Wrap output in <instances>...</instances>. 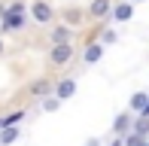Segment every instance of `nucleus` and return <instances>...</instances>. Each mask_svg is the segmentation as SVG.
<instances>
[{"label": "nucleus", "instance_id": "nucleus-20", "mask_svg": "<svg viewBox=\"0 0 149 146\" xmlns=\"http://www.w3.org/2000/svg\"><path fill=\"white\" fill-rule=\"evenodd\" d=\"M140 116H146V119H149V104H146V110H143V113H140Z\"/></svg>", "mask_w": 149, "mask_h": 146}, {"label": "nucleus", "instance_id": "nucleus-13", "mask_svg": "<svg viewBox=\"0 0 149 146\" xmlns=\"http://www.w3.org/2000/svg\"><path fill=\"white\" fill-rule=\"evenodd\" d=\"M131 134L143 137V140L149 137V119H146V116H137V119H134V122H131Z\"/></svg>", "mask_w": 149, "mask_h": 146}, {"label": "nucleus", "instance_id": "nucleus-18", "mask_svg": "<svg viewBox=\"0 0 149 146\" xmlns=\"http://www.w3.org/2000/svg\"><path fill=\"white\" fill-rule=\"evenodd\" d=\"M110 146H122V137H116V140H113V143H110Z\"/></svg>", "mask_w": 149, "mask_h": 146}, {"label": "nucleus", "instance_id": "nucleus-12", "mask_svg": "<svg viewBox=\"0 0 149 146\" xmlns=\"http://www.w3.org/2000/svg\"><path fill=\"white\" fill-rule=\"evenodd\" d=\"M146 104H149V91H134L131 95V113H143L146 110Z\"/></svg>", "mask_w": 149, "mask_h": 146}, {"label": "nucleus", "instance_id": "nucleus-16", "mask_svg": "<svg viewBox=\"0 0 149 146\" xmlns=\"http://www.w3.org/2000/svg\"><path fill=\"white\" fill-rule=\"evenodd\" d=\"M58 107H61V101H58L55 95H49V97H43V110H46V113H55Z\"/></svg>", "mask_w": 149, "mask_h": 146}, {"label": "nucleus", "instance_id": "nucleus-21", "mask_svg": "<svg viewBox=\"0 0 149 146\" xmlns=\"http://www.w3.org/2000/svg\"><path fill=\"white\" fill-rule=\"evenodd\" d=\"M131 3H143V0H131Z\"/></svg>", "mask_w": 149, "mask_h": 146}, {"label": "nucleus", "instance_id": "nucleus-2", "mask_svg": "<svg viewBox=\"0 0 149 146\" xmlns=\"http://www.w3.org/2000/svg\"><path fill=\"white\" fill-rule=\"evenodd\" d=\"M31 18H33V24H52V22H55L52 3H49V0H33V3H31Z\"/></svg>", "mask_w": 149, "mask_h": 146}, {"label": "nucleus", "instance_id": "nucleus-17", "mask_svg": "<svg viewBox=\"0 0 149 146\" xmlns=\"http://www.w3.org/2000/svg\"><path fill=\"white\" fill-rule=\"evenodd\" d=\"M85 146H104V143H100L97 137H88V140H85Z\"/></svg>", "mask_w": 149, "mask_h": 146}, {"label": "nucleus", "instance_id": "nucleus-9", "mask_svg": "<svg viewBox=\"0 0 149 146\" xmlns=\"http://www.w3.org/2000/svg\"><path fill=\"white\" fill-rule=\"evenodd\" d=\"M100 58H104V46H100V43H88V46H85V52H82V61L85 64H97Z\"/></svg>", "mask_w": 149, "mask_h": 146}, {"label": "nucleus", "instance_id": "nucleus-10", "mask_svg": "<svg viewBox=\"0 0 149 146\" xmlns=\"http://www.w3.org/2000/svg\"><path fill=\"white\" fill-rule=\"evenodd\" d=\"M18 137H22L18 125H6V128H0V146H12Z\"/></svg>", "mask_w": 149, "mask_h": 146}, {"label": "nucleus", "instance_id": "nucleus-15", "mask_svg": "<svg viewBox=\"0 0 149 146\" xmlns=\"http://www.w3.org/2000/svg\"><path fill=\"white\" fill-rule=\"evenodd\" d=\"M64 15H67V24H70V28H76V31H79V18H82V12H79V9H73V6H70V9H67Z\"/></svg>", "mask_w": 149, "mask_h": 146}, {"label": "nucleus", "instance_id": "nucleus-22", "mask_svg": "<svg viewBox=\"0 0 149 146\" xmlns=\"http://www.w3.org/2000/svg\"><path fill=\"white\" fill-rule=\"evenodd\" d=\"M0 128H3V119H0Z\"/></svg>", "mask_w": 149, "mask_h": 146}, {"label": "nucleus", "instance_id": "nucleus-4", "mask_svg": "<svg viewBox=\"0 0 149 146\" xmlns=\"http://www.w3.org/2000/svg\"><path fill=\"white\" fill-rule=\"evenodd\" d=\"M52 46H61V43H73V37H76V28H70V24H52Z\"/></svg>", "mask_w": 149, "mask_h": 146}, {"label": "nucleus", "instance_id": "nucleus-19", "mask_svg": "<svg viewBox=\"0 0 149 146\" xmlns=\"http://www.w3.org/2000/svg\"><path fill=\"white\" fill-rule=\"evenodd\" d=\"M3 49H6V43H3V37H0V55H3Z\"/></svg>", "mask_w": 149, "mask_h": 146}, {"label": "nucleus", "instance_id": "nucleus-3", "mask_svg": "<svg viewBox=\"0 0 149 146\" xmlns=\"http://www.w3.org/2000/svg\"><path fill=\"white\" fill-rule=\"evenodd\" d=\"M24 24H28V15H24V12H3V15H0V37L12 34V31H22Z\"/></svg>", "mask_w": 149, "mask_h": 146}, {"label": "nucleus", "instance_id": "nucleus-5", "mask_svg": "<svg viewBox=\"0 0 149 146\" xmlns=\"http://www.w3.org/2000/svg\"><path fill=\"white\" fill-rule=\"evenodd\" d=\"M110 15H113V22H119V24L131 22V18H134V3H131V0H119V3L113 6Z\"/></svg>", "mask_w": 149, "mask_h": 146}, {"label": "nucleus", "instance_id": "nucleus-7", "mask_svg": "<svg viewBox=\"0 0 149 146\" xmlns=\"http://www.w3.org/2000/svg\"><path fill=\"white\" fill-rule=\"evenodd\" d=\"M131 122H134L131 113H119V116L113 119V134H116V137H125L128 131H131Z\"/></svg>", "mask_w": 149, "mask_h": 146}, {"label": "nucleus", "instance_id": "nucleus-8", "mask_svg": "<svg viewBox=\"0 0 149 146\" xmlns=\"http://www.w3.org/2000/svg\"><path fill=\"white\" fill-rule=\"evenodd\" d=\"M110 12H113V0H91V6H88L91 18H107Z\"/></svg>", "mask_w": 149, "mask_h": 146}, {"label": "nucleus", "instance_id": "nucleus-23", "mask_svg": "<svg viewBox=\"0 0 149 146\" xmlns=\"http://www.w3.org/2000/svg\"><path fill=\"white\" fill-rule=\"evenodd\" d=\"M146 140H149V137H146Z\"/></svg>", "mask_w": 149, "mask_h": 146}, {"label": "nucleus", "instance_id": "nucleus-6", "mask_svg": "<svg viewBox=\"0 0 149 146\" xmlns=\"http://www.w3.org/2000/svg\"><path fill=\"white\" fill-rule=\"evenodd\" d=\"M52 95H55V97H58L61 104H64V101H70V97L76 95V79H73V76H67V79H61V82L55 85V91H52Z\"/></svg>", "mask_w": 149, "mask_h": 146}, {"label": "nucleus", "instance_id": "nucleus-11", "mask_svg": "<svg viewBox=\"0 0 149 146\" xmlns=\"http://www.w3.org/2000/svg\"><path fill=\"white\" fill-rule=\"evenodd\" d=\"M31 95L40 97V101L49 97V95H52V82H49V79H37V82H31Z\"/></svg>", "mask_w": 149, "mask_h": 146}, {"label": "nucleus", "instance_id": "nucleus-14", "mask_svg": "<svg viewBox=\"0 0 149 146\" xmlns=\"http://www.w3.org/2000/svg\"><path fill=\"white\" fill-rule=\"evenodd\" d=\"M116 40H119L116 31H113V28H104V34H100V46H104V49H107V46H113Z\"/></svg>", "mask_w": 149, "mask_h": 146}, {"label": "nucleus", "instance_id": "nucleus-1", "mask_svg": "<svg viewBox=\"0 0 149 146\" xmlns=\"http://www.w3.org/2000/svg\"><path fill=\"white\" fill-rule=\"evenodd\" d=\"M73 55H76V46H73V43L52 46V49H49V64H52V67H64V64L73 61Z\"/></svg>", "mask_w": 149, "mask_h": 146}]
</instances>
